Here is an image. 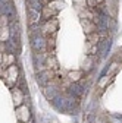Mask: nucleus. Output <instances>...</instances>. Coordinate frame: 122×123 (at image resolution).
<instances>
[{
    "instance_id": "7ed1b4c3",
    "label": "nucleus",
    "mask_w": 122,
    "mask_h": 123,
    "mask_svg": "<svg viewBox=\"0 0 122 123\" xmlns=\"http://www.w3.org/2000/svg\"><path fill=\"white\" fill-rule=\"evenodd\" d=\"M15 114H16V119L19 122L27 123L29 120V109H28V105H19V107H16Z\"/></svg>"
},
{
    "instance_id": "20e7f679",
    "label": "nucleus",
    "mask_w": 122,
    "mask_h": 123,
    "mask_svg": "<svg viewBox=\"0 0 122 123\" xmlns=\"http://www.w3.org/2000/svg\"><path fill=\"white\" fill-rule=\"evenodd\" d=\"M15 54H10V53H3L2 51V70L7 69L10 65H15Z\"/></svg>"
},
{
    "instance_id": "f03ea898",
    "label": "nucleus",
    "mask_w": 122,
    "mask_h": 123,
    "mask_svg": "<svg viewBox=\"0 0 122 123\" xmlns=\"http://www.w3.org/2000/svg\"><path fill=\"white\" fill-rule=\"evenodd\" d=\"M57 28H59V19L56 16L47 19V21H44L43 25H41V32L44 37H47V35H52L54 32H57Z\"/></svg>"
},
{
    "instance_id": "1a4fd4ad",
    "label": "nucleus",
    "mask_w": 122,
    "mask_h": 123,
    "mask_svg": "<svg viewBox=\"0 0 122 123\" xmlns=\"http://www.w3.org/2000/svg\"><path fill=\"white\" fill-rule=\"evenodd\" d=\"M112 76H113V75H109V73H108V75H104V76H102V79L97 82V88H99L100 91H103L106 86L109 85V82L112 81Z\"/></svg>"
},
{
    "instance_id": "9d476101",
    "label": "nucleus",
    "mask_w": 122,
    "mask_h": 123,
    "mask_svg": "<svg viewBox=\"0 0 122 123\" xmlns=\"http://www.w3.org/2000/svg\"><path fill=\"white\" fill-rule=\"evenodd\" d=\"M19 123H22V122H19Z\"/></svg>"
},
{
    "instance_id": "6e6552de",
    "label": "nucleus",
    "mask_w": 122,
    "mask_h": 123,
    "mask_svg": "<svg viewBox=\"0 0 122 123\" xmlns=\"http://www.w3.org/2000/svg\"><path fill=\"white\" fill-rule=\"evenodd\" d=\"M94 57H96V56H87V57H85V60L82 62V70H84V72H90L91 69H93Z\"/></svg>"
},
{
    "instance_id": "39448f33",
    "label": "nucleus",
    "mask_w": 122,
    "mask_h": 123,
    "mask_svg": "<svg viewBox=\"0 0 122 123\" xmlns=\"http://www.w3.org/2000/svg\"><path fill=\"white\" fill-rule=\"evenodd\" d=\"M12 97H13V103L16 107H19L24 101V91L21 88H16V86H13L12 88Z\"/></svg>"
},
{
    "instance_id": "f257e3e1",
    "label": "nucleus",
    "mask_w": 122,
    "mask_h": 123,
    "mask_svg": "<svg viewBox=\"0 0 122 123\" xmlns=\"http://www.w3.org/2000/svg\"><path fill=\"white\" fill-rule=\"evenodd\" d=\"M2 78L5 79V84L9 88H13L15 82L18 81V66L16 65H10L7 69L2 70Z\"/></svg>"
},
{
    "instance_id": "423d86ee",
    "label": "nucleus",
    "mask_w": 122,
    "mask_h": 123,
    "mask_svg": "<svg viewBox=\"0 0 122 123\" xmlns=\"http://www.w3.org/2000/svg\"><path fill=\"white\" fill-rule=\"evenodd\" d=\"M84 70H72V72H68V78L72 81V82H80L82 78H84Z\"/></svg>"
},
{
    "instance_id": "0eeeda50",
    "label": "nucleus",
    "mask_w": 122,
    "mask_h": 123,
    "mask_svg": "<svg viewBox=\"0 0 122 123\" xmlns=\"http://www.w3.org/2000/svg\"><path fill=\"white\" fill-rule=\"evenodd\" d=\"M85 41L90 43V44H100V35H99V31L96 32H90V34H85Z\"/></svg>"
}]
</instances>
